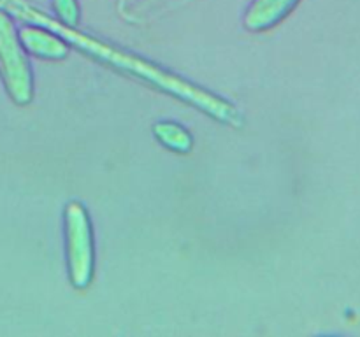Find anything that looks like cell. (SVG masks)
Segmentation results:
<instances>
[{"label": "cell", "mask_w": 360, "mask_h": 337, "mask_svg": "<svg viewBox=\"0 0 360 337\" xmlns=\"http://www.w3.org/2000/svg\"><path fill=\"white\" fill-rule=\"evenodd\" d=\"M301 0H253L245 14V27L252 32L269 30L283 21Z\"/></svg>", "instance_id": "4"}, {"label": "cell", "mask_w": 360, "mask_h": 337, "mask_svg": "<svg viewBox=\"0 0 360 337\" xmlns=\"http://www.w3.org/2000/svg\"><path fill=\"white\" fill-rule=\"evenodd\" d=\"M56 20L70 28H77L81 20V7L77 0H51Z\"/></svg>", "instance_id": "6"}, {"label": "cell", "mask_w": 360, "mask_h": 337, "mask_svg": "<svg viewBox=\"0 0 360 337\" xmlns=\"http://www.w3.org/2000/svg\"><path fill=\"white\" fill-rule=\"evenodd\" d=\"M18 37H20L21 46L30 55L39 56V58L63 60L69 55V46H67L65 39L46 27H39V25L23 27Z\"/></svg>", "instance_id": "3"}, {"label": "cell", "mask_w": 360, "mask_h": 337, "mask_svg": "<svg viewBox=\"0 0 360 337\" xmlns=\"http://www.w3.org/2000/svg\"><path fill=\"white\" fill-rule=\"evenodd\" d=\"M0 77L14 104L27 105L34 98V76L9 13L0 9Z\"/></svg>", "instance_id": "2"}, {"label": "cell", "mask_w": 360, "mask_h": 337, "mask_svg": "<svg viewBox=\"0 0 360 337\" xmlns=\"http://www.w3.org/2000/svg\"><path fill=\"white\" fill-rule=\"evenodd\" d=\"M153 136L162 146L174 153L186 154L193 147V139L188 130L176 121H157L153 125Z\"/></svg>", "instance_id": "5"}, {"label": "cell", "mask_w": 360, "mask_h": 337, "mask_svg": "<svg viewBox=\"0 0 360 337\" xmlns=\"http://www.w3.org/2000/svg\"><path fill=\"white\" fill-rule=\"evenodd\" d=\"M63 235L69 279L76 290H84L94 279L95 246L90 214L79 202H70L63 211Z\"/></svg>", "instance_id": "1"}]
</instances>
